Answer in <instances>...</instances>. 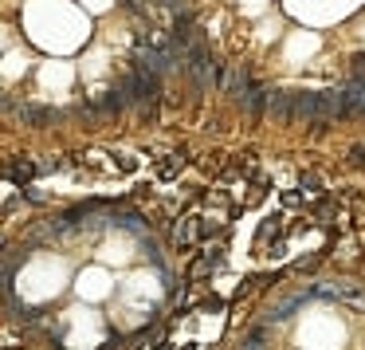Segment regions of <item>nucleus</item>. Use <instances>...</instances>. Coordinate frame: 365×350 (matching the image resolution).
I'll list each match as a JSON object with an SVG mask.
<instances>
[{
    "instance_id": "obj_1",
    "label": "nucleus",
    "mask_w": 365,
    "mask_h": 350,
    "mask_svg": "<svg viewBox=\"0 0 365 350\" xmlns=\"http://www.w3.org/2000/svg\"><path fill=\"white\" fill-rule=\"evenodd\" d=\"M208 232H212L208 216L189 213V216H181V221H177V229H173V244H177V248H197V244H205V240H208Z\"/></svg>"
},
{
    "instance_id": "obj_2",
    "label": "nucleus",
    "mask_w": 365,
    "mask_h": 350,
    "mask_svg": "<svg viewBox=\"0 0 365 350\" xmlns=\"http://www.w3.org/2000/svg\"><path fill=\"white\" fill-rule=\"evenodd\" d=\"M220 260H224V244L216 240L212 248H205V256L197 260V268H192V279H205V276H212L216 268H220Z\"/></svg>"
},
{
    "instance_id": "obj_3",
    "label": "nucleus",
    "mask_w": 365,
    "mask_h": 350,
    "mask_svg": "<svg viewBox=\"0 0 365 350\" xmlns=\"http://www.w3.org/2000/svg\"><path fill=\"white\" fill-rule=\"evenodd\" d=\"M181 166H185V158H181V154H165V158L158 161V177H165V181H169V177H177V174H181Z\"/></svg>"
},
{
    "instance_id": "obj_4",
    "label": "nucleus",
    "mask_w": 365,
    "mask_h": 350,
    "mask_svg": "<svg viewBox=\"0 0 365 350\" xmlns=\"http://www.w3.org/2000/svg\"><path fill=\"white\" fill-rule=\"evenodd\" d=\"M32 177H36V166H32V161H12V166H9V181H20V185H24V181H32Z\"/></svg>"
},
{
    "instance_id": "obj_5",
    "label": "nucleus",
    "mask_w": 365,
    "mask_h": 350,
    "mask_svg": "<svg viewBox=\"0 0 365 350\" xmlns=\"http://www.w3.org/2000/svg\"><path fill=\"white\" fill-rule=\"evenodd\" d=\"M349 158H354V166H365V146H354V150H349Z\"/></svg>"
}]
</instances>
